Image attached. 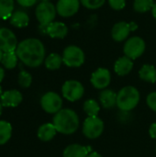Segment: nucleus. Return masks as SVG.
I'll return each instance as SVG.
<instances>
[{
    "instance_id": "obj_30",
    "label": "nucleus",
    "mask_w": 156,
    "mask_h": 157,
    "mask_svg": "<svg viewBox=\"0 0 156 157\" xmlns=\"http://www.w3.org/2000/svg\"><path fill=\"white\" fill-rule=\"evenodd\" d=\"M146 103L152 110L156 112V92H152L147 96Z\"/></svg>"
},
{
    "instance_id": "obj_28",
    "label": "nucleus",
    "mask_w": 156,
    "mask_h": 157,
    "mask_svg": "<svg viewBox=\"0 0 156 157\" xmlns=\"http://www.w3.org/2000/svg\"><path fill=\"white\" fill-rule=\"evenodd\" d=\"M17 82L21 87L27 88V87L30 86V85L32 83V76L29 73H28L26 71H21L18 74Z\"/></svg>"
},
{
    "instance_id": "obj_19",
    "label": "nucleus",
    "mask_w": 156,
    "mask_h": 157,
    "mask_svg": "<svg viewBox=\"0 0 156 157\" xmlns=\"http://www.w3.org/2000/svg\"><path fill=\"white\" fill-rule=\"evenodd\" d=\"M57 130L54 127L53 123H45L42 124L38 130V138L42 142H49L54 138L57 133Z\"/></svg>"
},
{
    "instance_id": "obj_37",
    "label": "nucleus",
    "mask_w": 156,
    "mask_h": 157,
    "mask_svg": "<svg viewBox=\"0 0 156 157\" xmlns=\"http://www.w3.org/2000/svg\"><path fill=\"white\" fill-rule=\"evenodd\" d=\"M152 14H153V17L155 18L156 20V3H154V6H153V8H152Z\"/></svg>"
},
{
    "instance_id": "obj_2",
    "label": "nucleus",
    "mask_w": 156,
    "mask_h": 157,
    "mask_svg": "<svg viewBox=\"0 0 156 157\" xmlns=\"http://www.w3.org/2000/svg\"><path fill=\"white\" fill-rule=\"evenodd\" d=\"M52 123L57 132L70 135L74 133L79 128V117L77 113L71 109H63L54 114Z\"/></svg>"
},
{
    "instance_id": "obj_33",
    "label": "nucleus",
    "mask_w": 156,
    "mask_h": 157,
    "mask_svg": "<svg viewBox=\"0 0 156 157\" xmlns=\"http://www.w3.org/2000/svg\"><path fill=\"white\" fill-rule=\"evenodd\" d=\"M149 134L153 139L156 140V122L151 125V127L149 129Z\"/></svg>"
},
{
    "instance_id": "obj_31",
    "label": "nucleus",
    "mask_w": 156,
    "mask_h": 157,
    "mask_svg": "<svg viewBox=\"0 0 156 157\" xmlns=\"http://www.w3.org/2000/svg\"><path fill=\"white\" fill-rule=\"evenodd\" d=\"M108 4L114 10H121L126 6V0H108Z\"/></svg>"
},
{
    "instance_id": "obj_6",
    "label": "nucleus",
    "mask_w": 156,
    "mask_h": 157,
    "mask_svg": "<svg viewBox=\"0 0 156 157\" xmlns=\"http://www.w3.org/2000/svg\"><path fill=\"white\" fill-rule=\"evenodd\" d=\"M145 48V41L141 37L133 36L126 40L123 46V52L125 56L131 58V60H135L143 54Z\"/></svg>"
},
{
    "instance_id": "obj_10",
    "label": "nucleus",
    "mask_w": 156,
    "mask_h": 157,
    "mask_svg": "<svg viewBox=\"0 0 156 157\" xmlns=\"http://www.w3.org/2000/svg\"><path fill=\"white\" fill-rule=\"evenodd\" d=\"M18 45L15 33L7 28H0V49L3 52H15Z\"/></svg>"
},
{
    "instance_id": "obj_14",
    "label": "nucleus",
    "mask_w": 156,
    "mask_h": 157,
    "mask_svg": "<svg viewBox=\"0 0 156 157\" xmlns=\"http://www.w3.org/2000/svg\"><path fill=\"white\" fill-rule=\"evenodd\" d=\"M131 32L130 23L125 21H120L116 23L111 29V37L115 41L121 42L124 41Z\"/></svg>"
},
{
    "instance_id": "obj_21",
    "label": "nucleus",
    "mask_w": 156,
    "mask_h": 157,
    "mask_svg": "<svg viewBox=\"0 0 156 157\" xmlns=\"http://www.w3.org/2000/svg\"><path fill=\"white\" fill-rule=\"evenodd\" d=\"M139 76L142 80L154 84L156 82V68L152 64H144L139 71Z\"/></svg>"
},
{
    "instance_id": "obj_9",
    "label": "nucleus",
    "mask_w": 156,
    "mask_h": 157,
    "mask_svg": "<svg viewBox=\"0 0 156 157\" xmlns=\"http://www.w3.org/2000/svg\"><path fill=\"white\" fill-rule=\"evenodd\" d=\"M40 106L45 112L50 114H56L62 109L63 98L59 94L50 91L41 97Z\"/></svg>"
},
{
    "instance_id": "obj_23",
    "label": "nucleus",
    "mask_w": 156,
    "mask_h": 157,
    "mask_svg": "<svg viewBox=\"0 0 156 157\" xmlns=\"http://www.w3.org/2000/svg\"><path fill=\"white\" fill-rule=\"evenodd\" d=\"M12 126L6 121H0V145L6 144L11 138Z\"/></svg>"
},
{
    "instance_id": "obj_8",
    "label": "nucleus",
    "mask_w": 156,
    "mask_h": 157,
    "mask_svg": "<svg viewBox=\"0 0 156 157\" xmlns=\"http://www.w3.org/2000/svg\"><path fill=\"white\" fill-rule=\"evenodd\" d=\"M85 93L84 86L77 80H68L62 87V94L68 101L74 102L82 98Z\"/></svg>"
},
{
    "instance_id": "obj_26",
    "label": "nucleus",
    "mask_w": 156,
    "mask_h": 157,
    "mask_svg": "<svg viewBox=\"0 0 156 157\" xmlns=\"http://www.w3.org/2000/svg\"><path fill=\"white\" fill-rule=\"evenodd\" d=\"M83 109L87 117H97L100 110V106L95 99H87L85 101Z\"/></svg>"
},
{
    "instance_id": "obj_7",
    "label": "nucleus",
    "mask_w": 156,
    "mask_h": 157,
    "mask_svg": "<svg viewBox=\"0 0 156 157\" xmlns=\"http://www.w3.org/2000/svg\"><path fill=\"white\" fill-rule=\"evenodd\" d=\"M57 14L56 6H54L51 2H40L35 10V15L41 25H49L53 22Z\"/></svg>"
},
{
    "instance_id": "obj_13",
    "label": "nucleus",
    "mask_w": 156,
    "mask_h": 157,
    "mask_svg": "<svg viewBox=\"0 0 156 157\" xmlns=\"http://www.w3.org/2000/svg\"><path fill=\"white\" fill-rule=\"evenodd\" d=\"M22 99H23L22 94L17 89L5 91L0 97V102L2 106L6 108L17 107L21 103Z\"/></svg>"
},
{
    "instance_id": "obj_25",
    "label": "nucleus",
    "mask_w": 156,
    "mask_h": 157,
    "mask_svg": "<svg viewBox=\"0 0 156 157\" xmlns=\"http://www.w3.org/2000/svg\"><path fill=\"white\" fill-rule=\"evenodd\" d=\"M17 55L15 52H4L1 63L6 69H14L17 64Z\"/></svg>"
},
{
    "instance_id": "obj_11",
    "label": "nucleus",
    "mask_w": 156,
    "mask_h": 157,
    "mask_svg": "<svg viewBox=\"0 0 156 157\" xmlns=\"http://www.w3.org/2000/svg\"><path fill=\"white\" fill-rule=\"evenodd\" d=\"M90 82L97 89H105L111 82V74L107 68H98L91 75Z\"/></svg>"
},
{
    "instance_id": "obj_18",
    "label": "nucleus",
    "mask_w": 156,
    "mask_h": 157,
    "mask_svg": "<svg viewBox=\"0 0 156 157\" xmlns=\"http://www.w3.org/2000/svg\"><path fill=\"white\" fill-rule=\"evenodd\" d=\"M117 93L111 89H104L99 94V101L104 109H112L117 106Z\"/></svg>"
},
{
    "instance_id": "obj_27",
    "label": "nucleus",
    "mask_w": 156,
    "mask_h": 157,
    "mask_svg": "<svg viewBox=\"0 0 156 157\" xmlns=\"http://www.w3.org/2000/svg\"><path fill=\"white\" fill-rule=\"evenodd\" d=\"M154 5V0H134L133 9L138 13H146L152 10Z\"/></svg>"
},
{
    "instance_id": "obj_24",
    "label": "nucleus",
    "mask_w": 156,
    "mask_h": 157,
    "mask_svg": "<svg viewBox=\"0 0 156 157\" xmlns=\"http://www.w3.org/2000/svg\"><path fill=\"white\" fill-rule=\"evenodd\" d=\"M14 10V0H0V18L8 19Z\"/></svg>"
},
{
    "instance_id": "obj_4",
    "label": "nucleus",
    "mask_w": 156,
    "mask_h": 157,
    "mask_svg": "<svg viewBox=\"0 0 156 157\" xmlns=\"http://www.w3.org/2000/svg\"><path fill=\"white\" fill-rule=\"evenodd\" d=\"M63 62L68 67H80L84 64L86 56L84 51L75 45L67 46L63 52Z\"/></svg>"
},
{
    "instance_id": "obj_15",
    "label": "nucleus",
    "mask_w": 156,
    "mask_h": 157,
    "mask_svg": "<svg viewBox=\"0 0 156 157\" xmlns=\"http://www.w3.org/2000/svg\"><path fill=\"white\" fill-rule=\"evenodd\" d=\"M133 69V60L127 56H122L119 58L114 64V71L120 76H124L129 75Z\"/></svg>"
},
{
    "instance_id": "obj_35",
    "label": "nucleus",
    "mask_w": 156,
    "mask_h": 157,
    "mask_svg": "<svg viewBox=\"0 0 156 157\" xmlns=\"http://www.w3.org/2000/svg\"><path fill=\"white\" fill-rule=\"evenodd\" d=\"M87 157H102V155L100 154L97 153V152H91V153H89Z\"/></svg>"
},
{
    "instance_id": "obj_29",
    "label": "nucleus",
    "mask_w": 156,
    "mask_h": 157,
    "mask_svg": "<svg viewBox=\"0 0 156 157\" xmlns=\"http://www.w3.org/2000/svg\"><path fill=\"white\" fill-rule=\"evenodd\" d=\"M80 2L87 9H97L105 4L106 0H80Z\"/></svg>"
},
{
    "instance_id": "obj_16",
    "label": "nucleus",
    "mask_w": 156,
    "mask_h": 157,
    "mask_svg": "<svg viewBox=\"0 0 156 157\" xmlns=\"http://www.w3.org/2000/svg\"><path fill=\"white\" fill-rule=\"evenodd\" d=\"M67 33V26L63 22H51L47 25V35L52 39H63Z\"/></svg>"
},
{
    "instance_id": "obj_39",
    "label": "nucleus",
    "mask_w": 156,
    "mask_h": 157,
    "mask_svg": "<svg viewBox=\"0 0 156 157\" xmlns=\"http://www.w3.org/2000/svg\"><path fill=\"white\" fill-rule=\"evenodd\" d=\"M2 108H3V106H2V104H1V102H0V115H1V113H2Z\"/></svg>"
},
{
    "instance_id": "obj_41",
    "label": "nucleus",
    "mask_w": 156,
    "mask_h": 157,
    "mask_svg": "<svg viewBox=\"0 0 156 157\" xmlns=\"http://www.w3.org/2000/svg\"><path fill=\"white\" fill-rule=\"evenodd\" d=\"M41 2H48V1H50V0H40Z\"/></svg>"
},
{
    "instance_id": "obj_32",
    "label": "nucleus",
    "mask_w": 156,
    "mask_h": 157,
    "mask_svg": "<svg viewBox=\"0 0 156 157\" xmlns=\"http://www.w3.org/2000/svg\"><path fill=\"white\" fill-rule=\"evenodd\" d=\"M38 0H17V2L24 7H30L37 3Z\"/></svg>"
},
{
    "instance_id": "obj_40",
    "label": "nucleus",
    "mask_w": 156,
    "mask_h": 157,
    "mask_svg": "<svg viewBox=\"0 0 156 157\" xmlns=\"http://www.w3.org/2000/svg\"><path fill=\"white\" fill-rule=\"evenodd\" d=\"M2 94H3V92H2V88H1V86H0V97L2 96Z\"/></svg>"
},
{
    "instance_id": "obj_36",
    "label": "nucleus",
    "mask_w": 156,
    "mask_h": 157,
    "mask_svg": "<svg viewBox=\"0 0 156 157\" xmlns=\"http://www.w3.org/2000/svg\"><path fill=\"white\" fill-rule=\"evenodd\" d=\"M4 77H5V71L2 67H0V83L3 81Z\"/></svg>"
},
{
    "instance_id": "obj_5",
    "label": "nucleus",
    "mask_w": 156,
    "mask_h": 157,
    "mask_svg": "<svg viewBox=\"0 0 156 157\" xmlns=\"http://www.w3.org/2000/svg\"><path fill=\"white\" fill-rule=\"evenodd\" d=\"M104 121L97 117H87L83 123L84 135L91 140L100 137L104 132Z\"/></svg>"
},
{
    "instance_id": "obj_38",
    "label": "nucleus",
    "mask_w": 156,
    "mask_h": 157,
    "mask_svg": "<svg viewBox=\"0 0 156 157\" xmlns=\"http://www.w3.org/2000/svg\"><path fill=\"white\" fill-rule=\"evenodd\" d=\"M3 54H4V52H3V51L0 49V63H1V61H2V57H3Z\"/></svg>"
},
{
    "instance_id": "obj_20",
    "label": "nucleus",
    "mask_w": 156,
    "mask_h": 157,
    "mask_svg": "<svg viewBox=\"0 0 156 157\" xmlns=\"http://www.w3.org/2000/svg\"><path fill=\"white\" fill-rule=\"evenodd\" d=\"M29 23V15L24 12L17 10L14 12L10 17V24L16 28H25Z\"/></svg>"
},
{
    "instance_id": "obj_3",
    "label": "nucleus",
    "mask_w": 156,
    "mask_h": 157,
    "mask_svg": "<svg viewBox=\"0 0 156 157\" xmlns=\"http://www.w3.org/2000/svg\"><path fill=\"white\" fill-rule=\"evenodd\" d=\"M140 99L139 90L132 86H127L121 88L117 95V107L122 111H131L138 106Z\"/></svg>"
},
{
    "instance_id": "obj_1",
    "label": "nucleus",
    "mask_w": 156,
    "mask_h": 157,
    "mask_svg": "<svg viewBox=\"0 0 156 157\" xmlns=\"http://www.w3.org/2000/svg\"><path fill=\"white\" fill-rule=\"evenodd\" d=\"M16 53L18 59L29 67H39L45 61V47L43 43L34 38L20 41L17 47Z\"/></svg>"
},
{
    "instance_id": "obj_34",
    "label": "nucleus",
    "mask_w": 156,
    "mask_h": 157,
    "mask_svg": "<svg viewBox=\"0 0 156 157\" xmlns=\"http://www.w3.org/2000/svg\"><path fill=\"white\" fill-rule=\"evenodd\" d=\"M130 27H131V31H135V30L138 29V25H137V23H136V22H134V21L130 22Z\"/></svg>"
},
{
    "instance_id": "obj_12",
    "label": "nucleus",
    "mask_w": 156,
    "mask_h": 157,
    "mask_svg": "<svg viewBox=\"0 0 156 157\" xmlns=\"http://www.w3.org/2000/svg\"><path fill=\"white\" fill-rule=\"evenodd\" d=\"M80 4V0H58L56 4L57 14L63 17H73L78 12Z\"/></svg>"
},
{
    "instance_id": "obj_22",
    "label": "nucleus",
    "mask_w": 156,
    "mask_h": 157,
    "mask_svg": "<svg viewBox=\"0 0 156 157\" xmlns=\"http://www.w3.org/2000/svg\"><path fill=\"white\" fill-rule=\"evenodd\" d=\"M63 63V57L58 53H51L45 58L44 61L46 68L51 71L59 69Z\"/></svg>"
},
{
    "instance_id": "obj_17",
    "label": "nucleus",
    "mask_w": 156,
    "mask_h": 157,
    "mask_svg": "<svg viewBox=\"0 0 156 157\" xmlns=\"http://www.w3.org/2000/svg\"><path fill=\"white\" fill-rule=\"evenodd\" d=\"M90 149L91 147L83 146L77 144H70L64 149L63 155V157H87L89 153H91Z\"/></svg>"
}]
</instances>
